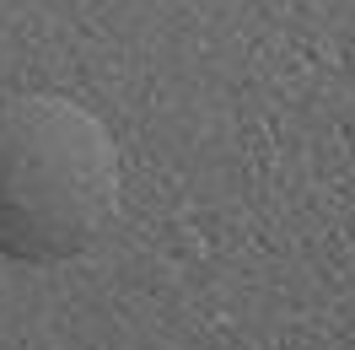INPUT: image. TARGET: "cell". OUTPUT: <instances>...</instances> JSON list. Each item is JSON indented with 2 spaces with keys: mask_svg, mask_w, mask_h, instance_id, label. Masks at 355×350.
<instances>
[{
  "mask_svg": "<svg viewBox=\"0 0 355 350\" xmlns=\"http://www.w3.org/2000/svg\"><path fill=\"white\" fill-rule=\"evenodd\" d=\"M119 146L108 124L60 92L0 97V259L65 264L119 210Z\"/></svg>",
  "mask_w": 355,
  "mask_h": 350,
  "instance_id": "1",
  "label": "cell"
}]
</instances>
